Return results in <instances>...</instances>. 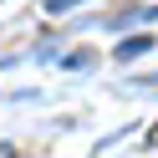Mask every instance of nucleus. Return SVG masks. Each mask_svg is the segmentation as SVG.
Instances as JSON below:
<instances>
[{
	"mask_svg": "<svg viewBox=\"0 0 158 158\" xmlns=\"http://www.w3.org/2000/svg\"><path fill=\"white\" fill-rule=\"evenodd\" d=\"M148 46H153V36H133V41H123V46H117V56H123V61H133V56H143Z\"/></svg>",
	"mask_w": 158,
	"mask_h": 158,
	"instance_id": "1",
	"label": "nucleus"
},
{
	"mask_svg": "<svg viewBox=\"0 0 158 158\" xmlns=\"http://www.w3.org/2000/svg\"><path fill=\"white\" fill-rule=\"evenodd\" d=\"M72 5H82V0H46V15H61V10H72Z\"/></svg>",
	"mask_w": 158,
	"mask_h": 158,
	"instance_id": "2",
	"label": "nucleus"
}]
</instances>
